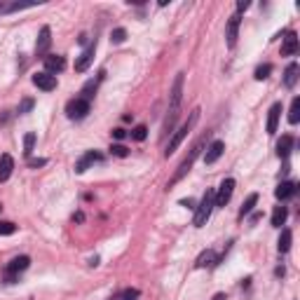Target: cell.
I'll list each match as a JSON object with an SVG mask.
<instances>
[{"instance_id": "1", "label": "cell", "mask_w": 300, "mask_h": 300, "mask_svg": "<svg viewBox=\"0 0 300 300\" xmlns=\"http://www.w3.org/2000/svg\"><path fill=\"white\" fill-rule=\"evenodd\" d=\"M197 120H199V111H192V113H190V120H188L185 124H181V129H178V131H174L172 141L166 143L164 157H169V155H174V153H176V150H178V146L183 143V139L190 134V129L195 127V122H197Z\"/></svg>"}, {"instance_id": "4", "label": "cell", "mask_w": 300, "mask_h": 300, "mask_svg": "<svg viewBox=\"0 0 300 300\" xmlns=\"http://www.w3.org/2000/svg\"><path fill=\"white\" fill-rule=\"evenodd\" d=\"M89 113V101H85V98H71L66 104V115L71 117V120H82V117Z\"/></svg>"}, {"instance_id": "10", "label": "cell", "mask_w": 300, "mask_h": 300, "mask_svg": "<svg viewBox=\"0 0 300 300\" xmlns=\"http://www.w3.org/2000/svg\"><path fill=\"white\" fill-rule=\"evenodd\" d=\"M63 68H66V59L63 56H59V54L45 56V73L56 75V73H61Z\"/></svg>"}, {"instance_id": "25", "label": "cell", "mask_w": 300, "mask_h": 300, "mask_svg": "<svg viewBox=\"0 0 300 300\" xmlns=\"http://www.w3.org/2000/svg\"><path fill=\"white\" fill-rule=\"evenodd\" d=\"M101 75H104V73H98V78H96V80H89V82H87V85L82 87V98H85V101H89V98H92L94 94H96L98 82H101Z\"/></svg>"}, {"instance_id": "9", "label": "cell", "mask_w": 300, "mask_h": 300, "mask_svg": "<svg viewBox=\"0 0 300 300\" xmlns=\"http://www.w3.org/2000/svg\"><path fill=\"white\" fill-rule=\"evenodd\" d=\"M239 24H242V17H239V14H232V17H230V21H227V26H225V38H227V47H235V43H237Z\"/></svg>"}, {"instance_id": "12", "label": "cell", "mask_w": 300, "mask_h": 300, "mask_svg": "<svg viewBox=\"0 0 300 300\" xmlns=\"http://www.w3.org/2000/svg\"><path fill=\"white\" fill-rule=\"evenodd\" d=\"M221 263V258L216 256V251H211V249H207V251H202L199 256H197V260H195V268H214V265H218Z\"/></svg>"}, {"instance_id": "16", "label": "cell", "mask_w": 300, "mask_h": 300, "mask_svg": "<svg viewBox=\"0 0 300 300\" xmlns=\"http://www.w3.org/2000/svg\"><path fill=\"white\" fill-rule=\"evenodd\" d=\"M298 73H300V66L295 61L286 66V71H284V85H286L288 89H293L295 87V82H298Z\"/></svg>"}, {"instance_id": "27", "label": "cell", "mask_w": 300, "mask_h": 300, "mask_svg": "<svg viewBox=\"0 0 300 300\" xmlns=\"http://www.w3.org/2000/svg\"><path fill=\"white\" fill-rule=\"evenodd\" d=\"M300 120V98L295 96L293 101H291V111H288V122L291 124H298Z\"/></svg>"}, {"instance_id": "26", "label": "cell", "mask_w": 300, "mask_h": 300, "mask_svg": "<svg viewBox=\"0 0 300 300\" xmlns=\"http://www.w3.org/2000/svg\"><path fill=\"white\" fill-rule=\"evenodd\" d=\"M286 216H288L286 207H275V211H272V225L282 227L284 223H286Z\"/></svg>"}, {"instance_id": "32", "label": "cell", "mask_w": 300, "mask_h": 300, "mask_svg": "<svg viewBox=\"0 0 300 300\" xmlns=\"http://www.w3.org/2000/svg\"><path fill=\"white\" fill-rule=\"evenodd\" d=\"M17 232V225L12 221H0V235H14Z\"/></svg>"}, {"instance_id": "17", "label": "cell", "mask_w": 300, "mask_h": 300, "mask_svg": "<svg viewBox=\"0 0 300 300\" xmlns=\"http://www.w3.org/2000/svg\"><path fill=\"white\" fill-rule=\"evenodd\" d=\"M279 115H282V104H272L268 115V134H275L277 124H279Z\"/></svg>"}, {"instance_id": "21", "label": "cell", "mask_w": 300, "mask_h": 300, "mask_svg": "<svg viewBox=\"0 0 300 300\" xmlns=\"http://www.w3.org/2000/svg\"><path fill=\"white\" fill-rule=\"evenodd\" d=\"M295 52H298V38H295V33H286V40H284V45H282V54L293 56Z\"/></svg>"}, {"instance_id": "41", "label": "cell", "mask_w": 300, "mask_h": 300, "mask_svg": "<svg viewBox=\"0 0 300 300\" xmlns=\"http://www.w3.org/2000/svg\"><path fill=\"white\" fill-rule=\"evenodd\" d=\"M0 211H3V204H0Z\"/></svg>"}, {"instance_id": "31", "label": "cell", "mask_w": 300, "mask_h": 300, "mask_svg": "<svg viewBox=\"0 0 300 300\" xmlns=\"http://www.w3.org/2000/svg\"><path fill=\"white\" fill-rule=\"evenodd\" d=\"M124 40H127V31H124V28H115V31L111 33V43L120 45V43H124Z\"/></svg>"}, {"instance_id": "34", "label": "cell", "mask_w": 300, "mask_h": 300, "mask_svg": "<svg viewBox=\"0 0 300 300\" xmlns=\"http://www.w3.org/2000/svg\"><path fill=\"white\" fill-rule=\"evenodd\" d=\"M111 153H113V155H117V157H127L129 150H127L124 146H111Z\"/></svg>"}, {"instance_id": "13", "label": "cell", "mask_w": 300, "mask_h": 300, "mask_svg": "<svg viewBox=\"0 0 300 300\" xmlns=\"http://www.w3.org/2000/svg\"><path fill=\"white\" fill-rule=\"evenodd\" d=\"M223 150H225V143H223V141H214L211 146L207 148V155H204V164H214V162H218V157L223 155Z\"/></svg>"}, {"instance_id": "7", "label": "cell", "mask_w": 300, "mask_h": 300, "mask_svg": "<svg viewBox=\"0 0 300 300\" xmlns=\"http://www.w3.org/2000/svg\"><path fill=\"white\" fill-rule=\"evenodd\" d=\"M94 52H96V40H94V43L89 45V47H87L85 52H82V54H80L78 61H75V71H78V73H85L87 68L92 66V61H94Z\"/></svg>"}, {"instance_id": "18", "label": "cell", "mask_w": 300, "mask_h": 300, "mask_svg": "<svg viewBox=\"0 0 300 300\" xmlns=\"http://www.w3.org/2000/svg\"><path fill=\"white\" fill-rule=\"evenodd\" d=\"M291 150H293V136H282L279 141H277V155L282 159H286L288 155H291Z\"/></svg>"}, {"instance_id": "15", "label": "cell", "mask_w": 300, "mask_h": 300, "mask_svg": "<svg viewBox=\"0 0 300 300\" xmlns=\"http://www.w3.org/2000/svg\"><path fill=\"white\" fill-rule=\"evenodd\" d=\"M12 169H14L12 155H7V153H5V155H0V183L12 176Z\"/></svg>"}, {"instance_id": "2", "label": "cell", "mask_w": 300, "mask_h": 300, "mask_svg": "<svg viewBox=\"0 0 300 300\" xmlns=\"http://www.w3.org/2000/svg\"><path fill=\"white\" fill-rule=\"evenodd\" d=\"M214 190H207L202 197V202H199V207H195V218H192V225L195 227H204L209 221V216H211V211H214Z\"/></svg>"}, {"instance_id": "14", "label": "cell", "mask_w": 300, "mask_h": 300, "mask_svg": "<svg viewBox=\"0 0 300 300\" xmlns=\"http://www.w3.org/2000/svg\"><path fill=\"white\" fill-rule=\"evenodd\" d=\"M94 162H101V155L94 153V150H89V153H85L82 157H80V162L75 164V172H78V174H85L87 169L94 164Z\"/></svg>"}, {"instance_id": "36", "label": "cell", "mask_w": 300, "mask_h": 300, "mask_svg": "<svg viewBox=\"0 0 300 300\" xmlns=\"http://www.w3.org/2000/svg\"><path fill=\"white\" fill-rule=\"evenodd\" d=\"M249 5H251L249 0H239V3H237V12H235V14H242L244 10H249Z\"/></svg>"}, {"instance_id": "22", "label": "cell", "mask_w": 300, "mask_h": 300, "mask_svg": "<svg viewBox=\"0 0 300 300\" xmlns=\"http://www.w3.org/2000/svg\"><path fill=\"white\" fill-rule=\"evenodd\" d=\"M176 117H178V108L169 106V115H166L164 127H162V139H164L166 134H172V131H174V124H176Z\"/></svg>"}, {"instance_id": "28", "label": "cell", "mask_w": 300, "mask_h": 300, "mask_svg": "<svg viewBox=\"0 0 300 300\" xmlns=\"http://www.w3.org/2000/svg\"><path fill=\"white\" fill-rule=\"evenodd\" d=\"M270 73H272V66H270V63H263V66L256 68L253 78H256V80H265V78H270Z\"/></svg>"}, {"instance_id": "39", "label": "cell", "mask_w": 300, "mask_h": 300, "mask_svg": "<svg viewBox=\"0 0 300 300\" xmlns=\"http://www.w3.org/2000/svg\"><path fill=\"white\" fill-rule=\"evenodd\" d=\"M181 204H183V207H188V209H195V202H192V199H181Z\"/></svg>"}, {"instance_id": "6", "label": "cell", "mask_w": 300, "mask_h": 300, "mask_svg": "<svg viewBox=\"0 0 300 300\" xmlns=\"http://www.w3.org/2000/svg\"><path fill=\"white\" fill-rule=\"evenodd\" d=\"M33 85L38 87V89H43V92H52V89H56V75H49V73H36L33 75Z\"/></svg>"}, {"instance_id": "5", "label": "cell", "mask_w": 300, "mask_h": 300, "mask_svg": "<svg viewBox=\"0 0 300 300\" xmlns=\"http://www.w3.org/2000/svg\"><path fill=\"white\" fill-rule=\"evenodd\" d=\"M235 178H225L221 185H218V192H214V204L216 207H225L227 202H230V197H232L235 192Z\"/></svg>"}, {"instance_id": "20", "label": "cell", "mask_w": 300, "mask_h": 300, "mask_svg": "<svg viewBox=\"0 0 300 300\" xmlns=\"http://www.w3.org/2000/svg\"><path fill=\"white\" fill-rule=\"evenodd\" d=\"M181 96H183V73L176 75V82H174V89H172V106L174 108L181 106Z\"/></svg>"}, {"instance_id": "38", "label": "cell", "mask_w": 300, "mask_h": 300, "mask_svg": "<svg viewBox=\"0 0 300 300\" xmlns=\"http://www.w3.org/2000/svg\"><path fill=\"white\" fill-rule=\"evenodd\" d=\"M113 136H115V139H124L127 131H124V129H113Z\"/></svg>"}, {"instance_id": "24", "label": "cell", "mask_w": 300, "mask_h": 300, "mask_svg": "<svg viewBox=\"0 0 300 300\" xmlns=\"http://www.w3.org/2000/svg\"><path fill=\"white\" fill-rule=\"evenodd\" d=\"M291 239H293L291 230H282V235H279V242H277V251H279V253H286L288 249H291Z\"/></svg>"}, {"instance_id": "29", "label": "cell", "mask_w": 300, "mask_h": 300, "mask_svg": "<svg viewBox=\"0 0 300 300\" xmlns=\"http://www.w3.org/2000/svg\"><path fill=\"white\" fill-rule=\"evenodd\" d=\"M33 146H36V134H26L24 136V155L26 157L33 153Z\"/></svg>"}, {"instance_id": "40", "label": "cell", "mask_w": 300, "mask_h": 300, "mask_svg": "<svg viewBox=\"0 0 300 300\" xmlns=\"http://www.w3.org/2000/svg\"><path fill=\"white\" fill-rule=\"evenodd\" d=\"M211 300H225V293H216Z\"/></svg>"}, {"instance_id": "30", "label": "cell", "mask_w": 300, "mask_h": 300, "mask_svg": "<svg viewBox=\"0 0 300 300\" xmlns=\"http://www.w3.org/2000/svg\"><path fill=\"white\" fill-rule=\"evenodd\" d=\"M146 136H148L146 124H139V127H134V129H131V139H134V141H143Z\"/></svg>"}, {"instance_id": "35", "label": "cell", "mask_w": 300, "mask_h": 300, "mask_svg": "<svg viewBox=\"0 0 300 300\" xmlns=\"http://www.w3.org/2000/svg\"><path fill=\"white\" fill-rule=\"evenodd\" d=\"M31 108H33V98H24L21 106H19V113H28Z\"/></svg>"}, {"instance_id": "8", "label": "cell", "mask_w": 300, "mask_h": 300, "mask_svg": "<svg viewBox=\"0 0 300 300\" xmlns=\"http://www.w3.org/2000/svg\"><path fill=\"white\" fill-rule=\"evenodd\" d=\"M28 265H31V258H28V256L12 258V260H10V265H7V279H14V275H19V272L28 270Z\"/></svg>"}, {"instance_id": "23", "label": "cell", "mask_w": 300, "mask_h": 300, "mask_svg": "<svg viewBox=\"0 0 300 300\" xmlns=\"http://www.w3.org/2000/svg\"><path fill=\"white\" fill-rule=\"evenodd\" d=\"M258 204V192H251V195L244 199V204H242V209H239V218H244V216H249L253 211V207Z\"/></svg>"}, {"instance_id": "3", "label": "cell", "mask_w": 300, "mask_h": 300, "mask_svg": "<svg viewBox=\"0 0 300 300\" xmlns=\"http://www.w3.org/2000/svg\"><path fill=\"white\" fill-rule=\"evenodd\" d=\"M202 146H204V139H202V141H199V143H195V146H192V150H190V155L183 159V162H181V164H178L176 174H174V176H172V181H169V188H172V185H176L178 181H181V178H183L185 174H188L190 169H192V164H195L197 155L202 153Z\"/></svg>"}, {"instance_id": "33", "label": "cell", "mask_w": 300, "mask_h": 300, "mask_svg": "<svg viewBox=\"0 0 300 300\" xmlns=\"http://www.w3.org/2000/svg\"><path fill=\"white\" fill-rule=\"evenodd\" d=\"M136 298H139V291H136V288H127V291H122L115 300H136Z\"/></svg>"}, {"instance_id": "37", "label": "cell", "mask_w": 300, "mask_h": 300, "mask_svg": "<svg viewBox=\"0 0 300 300\" xmlns=\"http://www.w3.org/2000/svg\"><path fill=\"white\" fill-rule=\"evenodd\" d=\"M45 164H47V159H43V157L40 159H28V166H33V169H36V166H45Z\"/></svg>"}, {"instance_id": "11", "label": "cell", "mask_w": 300, "mask_h": 300, "mask_svg": "<svg viewBox=\"0 0 300 300\" xmlns=\"http://www.w3.org/2000/svg\"><path fill=\"white\" fill-rule=\"evenodd\" d=\"M49 45H52V31H49V26H43L40 36H38V43H36V54L43 56L49 49Z\"/></svg>"}, {"instance_id": "19", "label": "cell", "mask_w": 300, "mask_h": 300, "mask_svg": "<svg viewBox=\"0 0 300 300\" xmlns=\"http://www.w3.org/2000/svg\"><path fill=\"white\" fill-rule=\"evenodd\" d=\"M293 192H295V183H291V181H282L275 190V197L284 202V199H288V197H293Z\"/></svg>"}]
</instances>
